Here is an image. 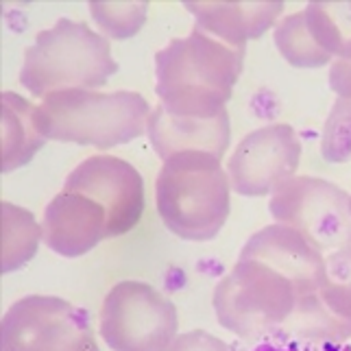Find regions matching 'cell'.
Instances as JSON below:
<instances>
[{
	"mask_svg": "<svg viewBox=\"0 0 351 351\" xmlns=\"http://www.w3.org/2000/svg\"><path fill=\"white\" fill-rule=\"evenodd\" d=\"M299 144L286 125H271L247 133L227 160L232 190L242 197H266L295 171Z\"/></svg>",
	"mask_w": 351,
	"mask_h": 351,
	"instance_id": "9",
	"label": "cell"
},
{
	"mask_svg": "<svg viewBox=\"0 0 351 351\" xmlns=\"http://www.w3.org/2000/svg\"><path fill=\"white\" fill-rule=\"evenodd\" d=\"M44 245L64 258H79L107 238L103 205L79 192L62 190L46 205L42 219Z\"/></svg>",
	"mask_w": 351,
	"mask_h": 351,
	"instance_id": "10",
	"label": "cell"
},
{
	"mask_svg": "<svg viewBox=\"0 0 351 351\" xmlns=\"http://www.w3.org/2000/svg\"><path fill=\"white\" fill-rule=\"evenodd\" d=\"M118 72L112 44L86 22L62 18L35 35L24 53L20 83L35 99L66 90L101 88Z\"/></svg>",
	"mask_w": 351,
	"mask_h": 351,
	"instance_id": "5",
	"label": "cell"
},
{
	"mask_svg": "<svg viewBox=\"0 0 351 351\" xmlns=\"http://www.w3.org/2000/svg\"><path fill=\"white\" fill-rule=\"evenodd\" d=\"M164 351H229V345L205 330H192L177 334Z\"/></svg>",
	"mask_w": 351,
	"mask_h": 351,
	"instance_id": "18",
	"label": "cell"
},
{
	"mask_svg": "<svg viewBox=\"0 0 351 351\" xmlns=\"http://www.w3.org/2000/svg\"><path fill=\"white\" fill-rule=\"evenodd\" d=\"M184 7L195 16V27L236 48H247L249 40H258L266 29L273 27L277 14L282 11L280 3H192V0H186Z\"/></svg>",
	"mask_w": 351,
	"mask_h": 351,
	"instance_id": "13",
	"label": "cell"
},
{
	"mask_svg": "<svg viewBox=\"0 0 351 351\" xmlns=\"http://www.w3.org/2000/svg\"><path fill=\"white\" fill-rule=\"evenodd\" d=\"M247 48H236L195 27L155 55V92L175 116L214 118L227 112Z\"/></svg>",
	"mask_w": 351,
	"mask_h": 351,
	"instance_id": "2",
	"label": "cell"
},
{
	"mask_svg": "<svg viewBox=\"0 0 351 351\" xmlns=\"http://www.w3.org/2000/svg\"><path fill=\"white\" fill-rule=\"evenodd\" d=\"M155 203L162 223L177 238H216L232 212V181L221 157L205 151L168 157L155 181Z\"/></svg>",
	"mask_w": 351,
	"mask_h": 351,
	"instance_id": "3",
	"label": "cell"
},
{
	"mask_svg": "<svg viewBox=\"0 0 351 351\" xmlns=\"http://www.w3.org/2000/svg\"><path fill=\"white\" fill-rule=\"evenodd\" d=\"M64 190L79 192L103 205L110 240L136 229L147 208L142 175L114 155H92L83 160L68 175Z\"/></svg>",
	"mask_w": 351,
	"mask_h": 351,
	"instance_id": "8",
	"label": "cell"
},
{
	"mask_svg": "<svg viewBox=\"0 0 351 351\" xmlns=\"http://www.w3.org/2000/svg\"><path fill=\"white\" fill-rule=\"evenodd\" d=\"M90 14L110 40H129L147 24L149 3H90Z\"/></svg>",
	"mask_w": 351,
	"mask_h": 351,
	"instance_id": "16",
	"label": "cell"
},
{
	"mask_svg": "<svg viewBox=\"0 0 351 351\" xmlns=\"http://www.w3.org/2000/svg\"><path fill=\"white\" fill-rule=\"evenodd\" d=\"M251 351H351V349L336 341H301V338H288V341H266Z\"/></svg>",
	"mask_w": 351,
	"mask_h": 351,
	"instance_id": "19",
	"label": "cell"
},
{
	"mask_svg": "<svg viewBox=\"0 0 351 351\" xmlns=\"http://www.w3.org/2000/svg\"><path fill=\"white\" fill-rule=\"evenodd\" d=\"M177 330L175 304L147 282H118L103 299L99 332L112 351H164Z\"/></svg>",
	"mask_w": 351,
	"mask_h": 351,
	"instance_id": "6",
	"label": "cell"
},
{
	"mask_svg": "<svg viewBox=\"0 0 351 351\" xmlns=\"http://www.w3.org/2000/svg\"><path fill=\"white\" fill-rule=\"evenodd\" d=\"M0 271L11 273L18 271L20 266L27 264L35 253H38L40 240H42V225L35 221V216L18 208V205L3 201L0 203Z\"/></svg>",
	"mask_w": 351,
	"mask_h": 351,
	"instance_id": "15",
	"label": "cell"
},
{
	"mask_svg": "<svg viewBox=\"0 0 351 351\" xmlns=\"http://www.w3.org/2000/svg\"><path fill=\"white\" fill-rule=\"evenodd\" d=\"M151 105L138 92L66 90L38 105V125L46 140L107 151L140 138L149 127Z\"/></svg>",
	"mask_w": 351,
	"mask_h": 351,
	"instance_id": "4",
	"label": "cell"
},
{
	"mask_svg": "<svg viewBox=\"0 0 351 351\" xmlns=\"http://www.w3.org/2000/svg\"><path fill=\"white\" fill-rule=\"evenodd\" d=\"M321 271L319 256L293 229H262L214 288L219 323L242 341H288L293 317H308V293L323 282Z\"/></svg>",
	"mask_w": 351,
	"mask_h": 351,
	"instance_id": "1",
	"label": "cell"
},
{
	"mask_svg": "<svg viewBox=\"0 0 351 351\" xmlns=\"http://www.w3.org/2000/svg\"><path fill=\"white\" fill-rule=\"evenodd\" d=\"M0 173H11L27 166L38 153L46 138L38 125V105L16 92L0 94Z\"/></svg>",
	"mask_w": 351,
	"mask_h": 351,
	"instance_id": "14",
	"label": "cell"
},
{
	"mask_svg": "<svg viewBox=\"0 0 351 351\" xmlns=\"http://www.w3.org/2000/svg\"><path fill=\"white\" fill-rule=\"evenodd\" d=\"M147 133L155 153L164 162L181 151H205L223 160L232 138V127H229V112L214 118H190L175 116L157 103L149 116Z\"/></svg>",
	"mask_w": 351,
	"mask_h": 351,
	"instance_id": "12",
	"label": "cell"
},
{
	"mask_svg": "<svg viewBox=\"0 0 351 351\" xmlns=\"http://www.w3.org/2000/svg\"><path fill=\"white\" fill-rule=\"evenodd\" d=\"M332 188L325 184H314L310 179H297L282 184L271 199V212L280 223L306 229L319 240H341L351 238V229L343 216V197L334 203H325L332 195Z\"/></svg>",
	"mask_w": 351,
	"mask_h": 351,
	"instance_id": "11",
	"label": "cell"
},
{
	"mask_svg": "<svg viewBox=\"0 0 351 351\" xmlns=\"http://www.w3.org/2000/svg\"><path fill=\"white\" fill-rule=\"evenodd\" d=\"M334 269V284L328 290V301L345 317L351 314V253H343L330 260Z\"/></svg>",
	"mask_w": 351,
	"mask_h": 351,
	"instance_id": "17",
	"label": "cell"
},
{
	"mask_svg": "<svg viewBox=\"0 0 351 351\" xmlns=\"http://www.w3.org/2000/svg\"><path fill=\"white\" fill-rule=\"evenodd\" d=\"M0 351H99L88 312L51 295L11 304L0 321Z\"/></svg>",
	"mask_w": 351,
	"mask_h": 351,
	"instance_id": "7",
	"label": "cell"
}]
</instances>
